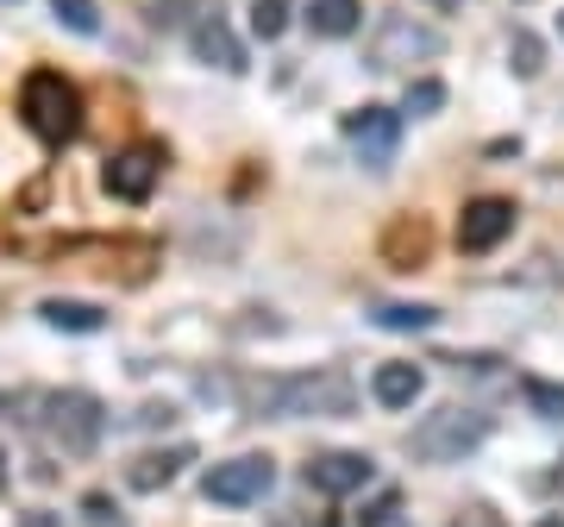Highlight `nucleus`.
Segmentation results:
<instances>
[{
    "mask_svg": "<svg viewBox=\"0 0 564 527\" xmlns=\"http://www.w3.org/2000/svg\"><path fill=\"white\" fill-rule=\"evenodd\" d=\"M358 389L345 370H295V377H245L239 408L270 421H302V415H351Z\"/></svg>",
    "mask_w": 564,
    "mask_h": 527,
    "instance_id": "obj_1",
    "label": "nucleus"
},
{
    "mask_svg": "<svg viewBox=\"0 0 564 527\" xmlns=\"http://www.w3.org/2000/svg\"><path fill=\"white\" fill-rule=\"evenodd\" d=\"M20 114H25V126H32L44 144H69L82 132L76 82L57 76V69H32V76L20 82Z\"/></svg>",
    "mask_w": 564,
    "mask_h": 527,
    "instance_id": "obj_2",
    "label": "nucleus"
},
{
    "mask_svg": "<svg viewBox=\"0 0 564 527\" xmlns=\"http://www.w3.org/2000/svg\"><path fill=\"white\" fill-rule=\"evenodd\" d=\"M39 408H44V415H39V433L63 452V459H88V452L101 447L107 415H101V402H95L88 389H51Z\"/></svg>",
    "mask_w": 564,
    "mask_h": 527,
    "instance_id": "obj_3",
    "label": "nucleus"
},
{
    "mask_svg": "<svg viewBox=\"0 0 564 527\" xmlns=\"http://www.w3.org/2000/svg\"><path fill=\"white\" fill-rule=\"evenodd\" d=\"M484 440H489V415H484V408L445 402V408H433V415L408 433V452L426 459V465H458L464 452H477Z\"/></svg>",
    "mask_w": 564,
    "mask_h": 527,
    "instance_id": "obj_4",
    "label": "nucleus"
},
{
    "mask_svg": "<svg viewBox=\"0 0 564 527\" xmlns=\"http://www.w3.org/2000/svg\"><path fill=\"white\" fill-rule=\"evenodd\" d=\"M445 51L440 25L414 20V13H389L377 25V44H370V69H408V63H433Z\"/></svg>",
    "mask_w": 564,
    "mask_h": 527,
    "instance_id": "obj_5",
    "label": "nucleus"
},
{
    "mask_svg": "<svg viewBox=\"0 0 564 527\" xmlns=\"http://www.w3.org/2000/svg\"><path fill=\"white\" fill-rule=\"evenodd\" d=\"M276 484V465L263 452H245V459H226V465H207L202 471V496L207 503H226V508H245V503H263Z\"/></svg>",
    "mask_w": 564,
    "mask_h": 527,
    "instance_id": "obj_6",
    "label": "nucleus"
},
{
    "mask_svg": "<svg viewBox=\"0 0 564 527\" xmlns=\"http://www.w3.org/2000/svg\"><path fill=\"white\" fill-rule=\"evenodd\" d=\"M345 139H351L358 163L389 170V163H395V151H402V114H395V107L364 101V107H351V114H345Z\"/></svg>",
    "mask_w": 564,
    "mask_h": 527,
    "instance_id": "obj_7",
    "label": "nucleus"
},
{
    "mask_svg": "<svg viewBox=\"0 0 564 527\" xmlns=\"http://www.w3.org/2000/svg\"><path fill=\"white\" fill-rule=\"evenodd\" d=\"M163 176V144H126V151H113L101 170V183L113 202H151V189H158Z\"/></svg>",
    "mask_w": 564,
    "mask_h": 527,
    "instance_id": "obj_8",
    "label": "nucleus"
},
{
    "mask_svg": "<svg viewBox=\"0 0 564 527\" xmlns=\"http://www.w3.org/2000/svg\"><path fill=\"white\" fill-rule=\"evenodd\" d=\"M508 233H514V202H508V195H477V202H464V214H458V251L484 258V251H496Z\"/></svg>",
    "mask_w": 564,
    "mask_h": 527,
    "instance_id": "obj_9",
    "label": "nucleus"
},
{
    "mask_svg": "<svg viewBox=\"0 0 564 527\" xmlns=\"http://www.w3.org/2000/svg\"><path fill=\"white\" fill-rule=\"evenodd\" d=\"M307 490H321V496H351V490L370 484V459L364 452H321V459H307Z\"/></svg>",
    "mask_w": 564,
    "mask_h": 527,
    "instance_id": "obj_10",
    "label": "nucleus"
},
{
    "mask_svg": "<svg viewBox=\"0 0 564 527\" xmlns=\"http://www.w3.org/2000/svg\"><path fill=\"white\" fill-rule=\"evenodd\" d=\"M188 44H195V57H202V63H214V69H226V76H239V69H245V44L232 39V25H226V13H220V7L195 20Z\"/></svg>",
    "mask_w": 564,
    "mask_h": 527,
    "instance_id": "obj_11",
    "label": "nucleus"
},
{
    "mask_svg": "<svg viewBox=\"0 0 564 527\" xmlns=\"http://www.w3.org/2000/svg\"><path fill=\"white\" fill-rule=\"evenodd\" d=\"M421 389H426V370L421 365L389 358V365L370 370V396H377L383 408H414V402H421Z\"/></svg>",
    "mask_w": 564,
    "mask_h": 527,
    "instance_id": "obj_12",
    "label": "nucleus"
},
{
    "mask_svg": "<svg viewBox=\"0 0 564 527\" xmlns=\"http://www.w3.org/2000/svg\"><path fill=\"white\" fill-rule=\"evenodd\" d=\"M383 258L395 264V270H421L426 258H433V233H426L421 214H402V221L383 233Z\"/></svg>",
    "mask_w": 564,
    "mask_h": 527,
    "instance_id": "obj_13",
    "label": "nucleus"
},
{
    "mask_svg": "<svg viewBox=\"0 0 564 527\" xmlns=\"http://www.w3.org/2000/svg\"><path fill=\"white\" fill-rule=\"evenodd\" d=\"M182 465H195V447H170V452H139L132 465H126V484L132 490H163L176 477Z\"/></svg>",
    "mask_w": 564,
    "mask_h": 527,
    "instance_id": "obj_14",
    "label": "nucleus"
},
{
    "mask_svg": "<svg viewBox=\"0 0 564 527\" xmlns=\"http://www.w3.org/2000/svg\"><path fill=\"white\" fill-rule=\"evenodd\" d=\"M364 25V0H314L307 7V32L314 39H351Z\"/></svg>",
    "mask_w": 564,
    "mask_h": 527,
    "instance_id": "obj_15",
    "label": "nucleus"
},
{
    "mask_svg": "<svg viewBox=\"0 0 564 527\" xmlns=\"http://www.w3.org/2000/svg\"><path fill=\"white\" fill-rule=\"evenodd\" d=\"M44 326H57V333H101L107 314L95 302H63V295H51V302H39Z\"/></svg>",
    "mask_w": 564,
    "mask_h": 527,
    "instance_id": "obj_16",
    "label": "nucleus"
},
{
    "mask_svg": "<svg viewBox=\"0 0 564 527\" xmlns=\"http://www.w3.org/2000/svg\"><path fill=\"white\" fill-rule=\"evenodd\" d=\"M377 326H389V333H426V326H440V308H414V302H383L377 314H370Z\"/></svg>",
    "mask_w": 564,
    "mask_h": 527,
    "instance_id": "obj_17",
    "label": "nucleus"
},
{
    "mask_svg": "<svg viewBox=\"0 0 564 527\" xmlns=\"http://www.w3.org/2000/svg\"><path fill=\"white\" fill-rule=\"evenodd\" d=\"M508 63H514V76L521 82H533L545 69V44L527 32V25H514V39H508Z\"/></svg>",
    "mask_w": 564,
    "mask_h": 527,
    "instance_id": "obj_18",
    "label": "nucleus"
},
{
    "mask_svg": "<svg viewBox=\"0 0 564 527\" xmlns=\"http://www.w3.org/2000/svg\"><path fill=\"white\" fill-rule=\"evenodd\" d=\"M527 408L540 415V421H564V384H545V377H527L521 384Z\"/></svg>",
    "mask_w": 564,
    "mask_h": 527,
    "instance_id": "obj_19",
    "label": "nucleus"
},
{
    "mask_svg": "<svg viewBox=\"0 0 564 527\" xmlns=\"http://www.w3.org/2000/svg\"><path fill=\"white\" fill-rule=\"evenodd\" d=\"M51 13H57V25H69V32H82V39H95V32H101L95 0H51Z\"/></svg>",
    "mask_w": 564,
    "mask_h": 527,
    "instance_id": "obj_20",
    "label": "nucleus"
},
{
    "mask_svg": "<svg viewBox=\"0 0 564 527\" xmlns=\"http://www.w3.org/2000/svg\"><path fill=\"white\" fill-rule=\"evenodd\" d=\"M289 7H295V0H251V32H258V39H282Z\"/></svg>",
    "mask_w": 564,
    "mask_h": 527,
    "instance_id": "obj_21",
    "label": "nucleus"
},
{
    "mask_svg": "<svg viewBox=\"0 0 564 527\" xmlns=\"http://www.w3.org/2000/svg\"><path fill=\"white\" fill-rule=\"evenodd\" d=\"M402 107H408V114H440V107H445V82H433V76H421V82H408V95H402Z\"/></svg>",
    "mask_w": 564,
    "mask_h": 527,
    "instance_id": "obj_22",
    "label": "nucleus"
},
{
    "mask_svg": "<svg viewBox=\"0 0 564 527\" xmlns=\"http://www.w3.org/2000/svg\"><path fill=\"white\" fill-rule=\"evenodd\" d=\"M82 515H88V527H120V508H113V496H101V490L82 496Z\"/></svg>",
    "mask_w": 564,
    "mask_h": 527,
    "instance_id": "obj_23",
    "label": "nucleus"
},
{
    "mask_svg": "<svg viewBox=\"0 0 564 527\" xmlns=\"http://www.w3.org/2000/svg\"><path fill=\"white\" fill-rule=\"evenodd\" d=\"M182 7H207V0H158V7H151V25H182L188 20Z\"/></svg>",
    "mask_w": 564,
    "mask_h": 527,
    "instance_id": "obj_24",
    "label": "nucleus"
},
{
    "mask_svg": "<svg viewBox=\"0 0 564 527\" xmlns=\"http://www.w3.org/2000/svg\"><path fill=\"white\" fill-rule=\"evenodd\" d=\"M395 508H402V496H395V490H383V496H377V503L364 508L358 521H364V527H383V521H389V515H395Z\"/></svg>",
    "mask_w": 564,
    "mask_h": 527,
    "instance_id": "obj_25",
    "label": "nucleus"
},
{
    "mask_svg": "<svg viewBox=\"0 0 564 527\" xmlns=\"http://www.w3.org/2000/svg\"><path fill=\"white\" fill-rule=\"evenodd\" d=\"M452 527H502V515H489V508H464Z\"/></svg>",
    "mask_w": 564,
    "mask_h": 527,
    "instance_id": "obj_26",
    "label": "nucleus"
},
{
    "mask_svg": "<svg viewBox=\"0 0 564 527\" xmlns=\"http://www.w3.org/2000/svg\"><path fill=\"white\" fill-rule=\"evenodd\" d=\"M20 527H63V515H51V508H25Z\"/></svg>",
    "mask_w": 564,
    "mask_h": 527,
    "instance_id": "obj_27",
    "label": "nucleus"
},
{
    "mask_svg": "<svg viewBox=\"0 0 564 527\" xmlns=\"http://www.w3.org/2000/svg\"><path fill=\"white\" fill-rule=\"evenodd\" d=\"M0 490H7V452H0Z\"/></svg>",
    "mask_w": 564,
    "mask_h": 527,
    "instance_id": "obj_28",
    "label": "nucleus"
},
{
    "mask_svg": "<svg viewBox=\"0 0 564 527\" xmlns=\"http://www.w3.org/2000/svg\"><path fill=\"white\" fill-rule=\"evenodd\" d=\"M558 39H564V13H558Z\"/></svg>",
    "mask_w": 564,
    "mask_h": 527,
    "instance_id": "obj_29",
    "label": "nucleus"
},
{
    "mask_svg": "<svg viewBox=\"0 0 564 527\" xmlns=\"http://www.w3.org/2000/svg\"><path fill=\"white\" fill-rule=\"evenodd\" d=\"M433 7H452V0H433Z\"/></svg>",
    "mask_w": 564,
    "mask_h": 527,
    "instance_id": "obj_30",
    "label": "nucleus"
}]
</instances>
